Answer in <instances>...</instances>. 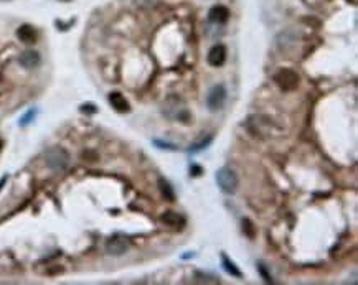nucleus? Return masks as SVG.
Here are the masks:
<instances>
[{
	"label": "nucleus",
	"instance_id": "nucleus-4",
	"mask_svg": "<svg viewBox=\"0 0 358 285\" xmlns=\"http://www.w3.org/2000/svg\"><path fill=\"white\" fill-rule=\"evenodd\" d=\"M226 101V88L223 84H216L210 89L208 96H206V106L211 112L220 111Z\"/></svg>",
	"mask_w": 358,
	"mask_h": 285
},
{
	"label": "nucleus",
	"instance_id": "nucleus-15",
	"mask_svg": "<svg viewBox=\"0 0 358 285\" xmlns=\"http://www.w3.org/2000/svg\"><path fill=\"white\" fill-rule=\"evenodd\" d=\"M210 142H211V137H208V139H206V140H203V142H200V144H195V145H193L192 149H190V152H196V150H201V149H203V147H206V145H208Z\"/></svg>",
	"mask_w": 358,
	"mask_h": 285
},
{
	"label": "nucleus",
	"instance_id": "nucleus-12",
	"mask_svg": "<svg viewBox=\"0 0 358 285\" xmlns=\"http://www.w3.org/2000/svg\"><path fill=\"white\" fill-rule=\"evenodd\" d=\"M159 190L167 201H175V191H173V188L165 178H159Z\"/></svg>",
	"mask_w": 358,
	"mask_h": 285
},
{
	"label": "nucleus",
	"instance_id": "nucleus-1",
	"mask_svg": "<svg viewBox=\"0 0 358 285\" xmlns=\"http://www.w3.org/2000/svg\"><path fill=\"white\" fill-rule=\"evenodd\" d=\"M45 163L53 172H63L69 165V154L63 147H51L45 152Z\"/></svg>",
	"mask_w": 358,
	"mask_h": 285
},
{
	"label": "nucleus",
	"instance_id": "nucleus-5",
	"mask_svg": "<svg viewBox=\"0 0 358 285\" xmlns=\"http://www.w3.org/2000/svg\"><path fill=\"white\" fill-rule=\"evenodd\" d=\"M129 249V241L124 236H112L106 242V253L111 255H122Z\"/></svg>",
	"mask_w": 358,
	"mask_h": 285
},
{
	"label": "nucleus",
	"instance_id": "nucleus-10",
	"mask_svg": "<svg viewBox=\"0 0 358 285\" xmlns=\"http://www.w3.org/2000/svg\"><path fill=\"white\" fill-rule=\"evenodd\" d=\"M17 36H18V40L23 41V43H35L36 41V32H35V28L30 25H22L17 30Z\"/></svg>",
	"mask_w": 358,
	"mask_h": 285
},
{
	"label": "nucleus",
	"instance_id": "nucleus-17",
	"mask_svg": "<svg viewBox=\"0 0 358 285\" xmlns=\"http://www.w3.org/2000/svg\"><path fill=\"white\" fill-rule=\"evenodd\" d=\"M35 114H36V111H33V109H32V111H30V112H28V114H27V116H25V117H23V119H22V122H20V126H27V124H28V122H32V121H30V119H32V117H35Z\"/></svg>",
	"mask_w": 358,
	"mask_h": 285
},
{
	"label": "nucleus",
	"instance_id": "nucleus-11",
	"mask_svg": "<svg viewBox=\"0 0 358 285\" xmlns=\"http://www.w3.org/2000/svg\"><path fill=\"white\" fill-rule=\"evenodd\" d=\"M160 220H162V222H165L167 226H172V227H182L183 224H185V218H183L182 215H178V213H175V211L163 213Z\"/></svg>",
	"mask_w": 358,
	"mask_h": 285
},
{
	"label": "nucleus",
	"instance_id": "nucleus-9",
	"mask_svg": "<svg viewBox=\"0 0 358 285\" xmlns=\"http://www.w3.org/2000/svg\"><path fill=\"white\" fill-rule=\"evenodd\" d=\"M18 63H20L23 68H36V66L40 64V55L36 53V51H25V53L20 55V58H18Z\"/></svg>",
	"mask_w": 358,
	"mask_h": 285
},
{
	"label": "nucleus",
	"instance_id": "nucleus-16",
	"mask_svg": "<svg viewBox=\"0 0 358 285\" xmlns=\"http://www.w3.org/2000/svg\"><path fill=\"white\" fill-rule=\"evenodd\" d=\"M81 112H86V114H94L98 111L96 106H93V104H84V106H81V109H79Z\"/></svg>",
	"mask_w": 358,
	"mask_h": 285
},
{
	"label": "nucleus",
	"instance_id": "nucleus-14",
	"mask_svg": "<svg viewBox=\"0 0 358 285\" xmlns=\"http://www.w3.org/2000/svg\"><path fill=\"white\" fill-rule=\"evenodd\" d=\"M243 232L249 237V239H254V237H256V227H254L251 220H248V218L243 220Z\"/></svg>",
	"mask_w": 358,
	"mask_h": 285
},
{
	"label": "nucleus",
	"instance_id": "nucleus-18",
	"mask_svg": "<svg viewBox=\"0 0 358 285\" xmlns=\"http://www.w3.org/2000/svg\"><path fill=\"white\" fill-rule=\"evenodd\" d=\"M259 270H261V274H262V277H264L266 282H271V275H267V272L264 270V267H262V265H259Z\"/></svg>",
	"mask_w": 358,
	"mask_h": 285
},
{
	"label": "nucleus",
	"instance_id": "nucleus-3",
	"mask_svg": "<svg viewBox=\"0 0 358 285\" xmlns=\"http://www.w3.org/2000/svg\"><path fill=\"white\" fill-rule=\"evenodd\" d=\"M276 84L279 86L282 91H294L299 86V74L292 69H279L274 76Z\"/></svg>",
	"mask_w": 358,
	"mask_h": 285
},
{
	"label": "nucleus",
	"instance_id": "nucleus-13",
	"mask_svg": "<svg viewBox=\"0 0 358 285\" xmlns=\"http://www.w3.org/2000/svg\"><path fill=\"white\" fill-rule=\"evenodd\" d=\"M221 260H223V267H225L226 272L231 274L233 277H236V279H241L243 277L241 270L236 267V264H234L233 260H229L228 257H226V254H221Z\"/></svg>",
	"mask_w": 358,
	"mask_h": 285
},
{
	"label": "nucleus",
	"instance_id": "nucleus-21",
	"mask_svg": "<svg viewBox=\"0 0 358 285\" xmlns=\"http://www.w3.org/2000/svg\"><path fill=\"white\" fill-rule=\"evenodd\" d=\"M2 145H3V144H2V140H0V150H2Z\"/></svg>",
	"mask_w": 358,
	"mask_h": 285
},
{
	"label": "nucleus",
	"instance_id": "nucleus-2",
	"mask_svg": "<svg viewBox=\"0 0 358 285\" xmlns=\"http://www.w3.org/2000/svg\"><path fill=\"white\" fill-rule=\"evenodd\" d=\"M216 183H218L220 190L226 194H233L238 190V175L233 172L231 168H220L216 172Z\"/></svg>",
	"mask_w": 358,
	"mask_h": 285
},
{
	"label": "nucleus",
	"instance_id": "nucleus-8",
	"mask_svg": "<svg viewBox=\"0 0 358 285\" xmlns=\"http://www.w3.org/2000/svg\"><path fill=\"white\" fill-rule=\"evenodd\" d=\"M109 102L117 112H129L130 111L129 101H127L121 93H111L109 94Z\"/></svg>",
	"mask_w": 358,
	"mask_h": 285
},
{
	"label": "nucleus",
	"instance_id": "nucleus-7",
	"mask_svg": "<svg viewBox=\"0 0 358 285\" xmlns=\"http://www.w3.org/2000/svg\"><path fill=\"white\" fill-rule=\"evenodd\" d=\"M210 20L216 23V25H223V23L228 22L229 18V10L225 5H215L208 13Z\"/></svg>",
	"mask_w": 358,
	"mask_h": 285
},
{
	"label": "nucleus",
	"instance_id": "nucleus-19",
	"mask_svg": "<svg viewBox=\"0 0 358 285\" xmlns=\"http://www.w3.org/2000/svg\"><path fill=\"white\" fill-rule=\"evenodd\" d=\"M192 172L195 177H198V175H201V168L198 167V165H192Z\"/></svg>",
	"mask_w": 358,
	"mask_h": 285
},
{
	"label": "nucleus",
	"instance_id": "nucleus-20",
	"mask_svg": "<svg viewBox=\"0 0 358 285\" xmlns=\"http://www.w3.org/2000/svg\"><path fill=\"white\" fill-rule=\"evenodd\" d=\"M7 178H8V177H7V175H5V177H3L2 180H0V190H2V188H3V185H5V182H7Z\"/></svg>",
	"mask_w": 358,
	"mask_h": 285
},
{
	"label": "nucleus",
	"instance_id": "nucleus-6",
	"mask_svg": "<svg viewBox=\"0 0 358 285\" xmlns=\"http://www.w3.org/2000/svg\"><path fill=\"white\" fill-rule=\"evenodd\" d=\"M226 61V48L223 45H215L213 48L208 51V63L215 68L223 66Z\"/></svg>",
	"mask_w": 358,
	"mask_h": 285
}]
</instances>
